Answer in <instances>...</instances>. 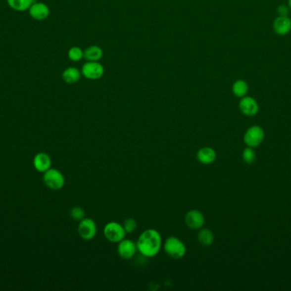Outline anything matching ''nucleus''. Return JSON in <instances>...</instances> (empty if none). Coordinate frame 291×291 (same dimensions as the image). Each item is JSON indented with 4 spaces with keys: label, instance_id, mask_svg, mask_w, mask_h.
<instances>
[{
    "label": "nucleus",
    "instance_id": "obj_12",
    "mask_svg": "<svg viewBox=\"0 0 291 291\" xmlns=\"http://www.w3.org/2000/svg\"><path fill=\"white\" fill-rule=\"evenodd\" d=\"M273 30L278 35L285 36L291 31V19L289 16L279 15L273 21Z\"/></svg>",
    "mask_w": 291,
    "mask_h": 291
},
{
    "label": "nucleus",
    "instance_id": "obj_7",
    "mask_svg": "<svg viewBox=\"0 0 291 291\" xmlns=\"http://www.w3.org/2000/svg\"><path fill=\"white\" fill-rule=\"evenodd\" d=\"M97 227L96 222L92 219L85 218L79 221L78 233L81 238L84 240H91L97 235Z\"/></svg>",
    "mask_w": 291,
    "mask_h": 291
},
{
    "label": "nucleus",
    "instance_id": "obj_1",
    "mask_svg": "<svg viewBox=\"0 0 291 291\" xmlns=\"http://www.w3.org/2000/svg\"><path fill=\"white\" fill-rule=\"evenodd\" d=\"M162 236L155 229L143 232L137 240V250L145 257H154L162 248Z\"/></svg>",
    "mask_w": 291,
    "mask_h": 291
},
{
    "label": "nucleus",
    "instance_id": "obj_23",
    "mask_svg": "<svg viewBox=\"0 0 291 291\" xmlns=\"http://www.w3.org/2000/svg\"><path fill=\"white\" fill-rule=\"evenodd\" d=\"M124 229H125L126 233H132L137 230V223L136 220H134L133 218H129L127 220H125L124 224H123Z\"/></svg>",
    "mask_w": 291,
    "mask_h": 291
},
{
    "label": "nucleus",
    "instance_id": "obj_19",
    "mask_svg": "<svg viewBox=\"0 0 291 291\" xmlns=\"http://www.w3.org/2000/svg\"><path fill=\"white\" fill-rule=\"evenodd\" d=\"M232 91H233L234 95L236 96L237 98H241L246 96V94L248 93L249 86H248V84H247L245 80H237L233 84Z\"/></svg>",
    "mask_w": 291,
    "mask_h": 291
},
{
    "label": "nucleus",
    "instance_id": "obj_25",
    "mask_svg": "<svg viewBox=\"0 0 291 291\" xmlns=\"http://www.w3.org/2000/svg\"><path fill=\"white\" fill-rule=\"evenodd\" d=\"M288 6L291 10V0H288Z\"/></svg>",
    "mask_w": 291,
    "mask_h": 291
},
{
    "label": "nucleus",
    "instance_id": "obj_24",
    "mask_svg": "<svg viewBox=\"0 0 291 291\" xmlns=\"http://www.w3.org/2000/svg\"><path fill=\"white\" fill-rule=\"evenodd\" d=\"M290 8L287 5H285V4H281V5H279L278 7V9H277V12L279 14V15L280 16H289V14H290Z\"/></svg>",
    "mask_w": 291,
    "mask_h": 291
},
{
    "label": "nucleus",
    "instance_id": "obj_5",
    "mask_svg": "<svg viewBox=\"0 0 291 291\" xmlns=\"http://www.w3.org/2000/svg\"><path fill=\"white\" fill-rule=\"evenodd\" d=\"M83 76L88 80H99L103 76L105 68L99 61H88L83 65L81 68Z\"/></svg>",
    "mask_w": 291,
    "mask_h": 291
},
{
    "label": "nucleus",
    "instance_id": "obj_2",
    "mask_svg": "<svg viewBox=\"0 0 291 291\" xmlns=\"http://www.w3.org/2000/svg\"><path fill=\"white\" fill-rule=\"evenodd\" d=\"M164 249L169 256L174 259L184 257L187 253L185 243L176 236H170L164 243Z\"/></svg>",
    "mask_w": 291,
    "mask_h": 291
},
{
    "label": "nucleus",
    "instance_id": "obj_17",
    "mask_svg": "<svg viewBox=\"0 0 291 291\" xmlns=\"http://www.w3.org/2000/svg\"><path fill=\"white\" fill-rule=\"evenodd\" d=\"M214 233L207 228H201L197 233V241L203 246H210L214 242Z\"/></svg>",
    "mask_w": 291,
    "mask_h": 291
},
{
    "label": "nucleus",
    "instance_id": "obj_14",
    "mask_svg": "<svg viewBox=\"0 0 291 291\" xmlns=\"http://www.w3.org/2000/svg\"><path fill=\"white\" fill-rule=\"evenodd\" d=\"M197 159L203 165H209L214 163L216 159V152L212 148H201L200 150L197 151Z\"/></svg>",
    "mask_w": 291,
    "mask_h": 291
},
{
    "label": "nucleus",
    "instance_id": "obj_8",
    "mask_svg": "<svg viewBox=\"0 0 291 291\" xmlns=\"http://www.w3.org/2000/svg\"><path fill=\"white\" fill-rule=\"evenodd\" d=\"M205 219L203 214L197 209H192L185 215V223L192 230H199L203 227Z\"/></svg>",
    "mask_w": 291,
    "mask_h": 291
},
{
    "label": "nucleus",
    "instance_id": "obj_4",
    "mask_svg": "<svg viewBox=\"0 0 291 291\" xmlns=\"http://www.w3.org/2000/svg\"><path fill=\"white\" fill-rule=\"evenodd\" d=\"M104 236L109 242H119L125 238V232L123 225H120L116 221H111L104 227Z\"/></svg>",
    "mask_w": 291,
    "mask_h": 291
},
{
    "label": "nucleus",
    "instance_id": "obj_11",
    "mask_svg": "<svg viewBox=\"0 0 291 291\" xmlns=\"http://www.w3.org/2000/svg\"><path fill=\"white\" fill-rule=\"evenodd\" d=\"M28 12L32 18L35 19L37 21H44L48 18L50 10L46 3L34 2L28 9Z\"/></svg>",
    "mask_w": 291,
    "mask_h": 291
},
{
    "label": "nucleus",
    "instance_id": "obj_22",
    "mask_svg": "<svg viewBox=\"0 0 291 291\" xmlns=\"http://www.w3.org/2000/svg\"><path fill=\"white\" fill-rule=\"evenodd\" d=\"M70 216L71 218L76 221H81L85 219V212L81 207H73V209L70 211Z\"/></svg>",
    "mask_w": 291,
    "mask_h": 291
},
{
    "label": "nucleus",
    "instance_id": "obj_16",
    "mask_svg": "<svg viewBox=\"0 0 291 291\" xmlns=\"http://www.w3.org/2000/svg\"><path fill=\"white\" fill-rule=\"evenodd\" d=\"M103 57V50L98 46H91L84 51V58L88 61H99Z\"/></svg>",
    "mask_w": 291,
    "mask_h": 291
},
{
    "label": "nucleus",
    "instance_id": "obj_15",
    "mask_svg": "<svg viewBox=\"0 0 291 291\" xmlns=\"http://www.w3.org/2000/svg\"><path fill=\"white\" fill-rule=\"evenodd\" d=\"M81 75H82V73L78 67H68L63 71L62 79L67 84L73 85L80 80Z\"/></svg>",
    "mask_w": 291,
    "mask_h": 291
},
{
    "label": "nucleus",
    "instance_id": "obj_9",
    "mask_svg": "<svg viewBox=\"0 0 291 291\" xmlns=\"http://www.w3.org/2000/svg\"><path fill=\"white\" fill-rule=\"evenodd\" d=\"M137 251L136 242L131 239H123L118 242V254L124 260H131Z\"/></svg>",
    "mask_w": 291,
    "mask_h": 291
},
{
    "label": "nucleus",
    "instance_id": "obj_20",
    "mask_svg": "<svg viewBox=\"0 0 291 291\" xmlns=\"http://www.w3.org/2000/svg\"><path fill=\"white\" fill-rule=\"evenodd\" d=\"M68 58L73 61H79L84 58V51L79 46H73L68 50Z\"/></svg>",
    "mask_w": 291,
    "mask_h": 291
},
{
    "label": "nucleus",
    "instance_id": "obj_10",
    "mask_svg": "<svg viewBox=\"0 0 291 291\" xmlns=\"http://www.w3.org/2000/svg\"><path fill=\"white\" fill-rule=\"evenodd\" d=\"M240 111L247 116H255L259 111V105L255 98L249 96L241 98L239 104Z\"/></svg>",
    "mask_w": 291,
    "mask_h": 291
},
{
    "label": "nucleus",
    "instance_id": "obj_18",
    "mask_svg": "<svg viewBox=\"0 0 291 291\" xmlns=\"http://www.w3.org/2000/svg\"><path fill=\"white\" fill-rule=\"evenodd\" d=\"M7 3L15 11H26L34 3V0H7Z\"/></svg>",
    "mask_w": 291,
    "mask_h": 291
},
{
    "label": "nucleus",
    "instance_id": "obj_3",
    "mask_svg": "<svg viewBox=\"0 0 291 291\" xmlns=\"http://www.w3.org/2000/svg\"><path fill=\"white\" fill-rule=\"evenodd\" d=\"M43 180L50 190H59L65 184V177L62 173L55 169H50L44 173Z\"/></svg>",
    "mask_w": 291,
    "mask_h": 291
},
{
    "label": "nucleus",
    "instance_id": "obj_6",
    "mask_svg": "<svg viewBox=\"0 0 291 291\" xmlns=\"http://www.w3.org/2000/svg\"><path fill=\"white\" fill-rule=\"evenodd\" d=\"M264 137L263 129L261 126H250L244 134L243 141L248 147H257L263 141Z\"/></svg>",
    "mask_w": 291,
    "mask_h": 291
},
{
    "label": "nucleus",
    "instance_id": "obj_21",
    "mask_svg": "<svg viewBox=\"0 0 291 291\" xmlns=\"http://www.w3.org/2000/svg\"><path fill=\"white\" fill-rule=\"evenodd\" d=\"M242 157L243 162L247 164H252V163H255V159H256L255 150H253V148L251 147L246 148L242 151Z\"/></svg>",
    "mask_w": 291,
    "mask_h": 291
},
{
    "label": "nucleus",
    "instance_id": "obj_13",
    "mask_svg": "<svg viewBox=\"0 0 291 291\" xmlns=\"http://www.w3.org/2000/svg\"><path fill=\"white\" fill-rule=\"evenodd\" d=\"M51 158L48 154L40 152L34 158V166L37 171L45 173L51 168Z\"/></svg>",
    "mask_w": 291,
    "mask_h": 291
}]
</instances>
